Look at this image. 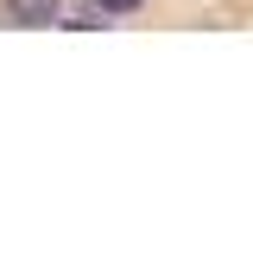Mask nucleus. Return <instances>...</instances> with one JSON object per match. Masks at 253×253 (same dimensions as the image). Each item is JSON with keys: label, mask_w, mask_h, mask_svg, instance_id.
<instances>
[{"label": "nucleus", "mask_w": 253, "mask_h": 253, "mask_svg": "<svg viewBox=\"0 0 253 253\" xmlns=\"http://www.w3.org/2000/svg\"><path fill=\"white\" fill-rule=\"evenodd\" d=\"M6 19L13 26H51V19H63V0H6Z\"/></svg>", "instance_id": "f257e3e1"}, {"label": "nucleus", "mask_w": 253, "mask_h": 253, "mask_svg": "<svg viewBox=\"0 0 253 253\" xmlns=\"http://www.w3.org/2000/svg\"><path fill=\"white\" fill-rule=\"evenodd\" d=\"M101 13H133V6H146V0H95Z\"/></svg>", "instance_id": "f03ea898"}]
</instances>
